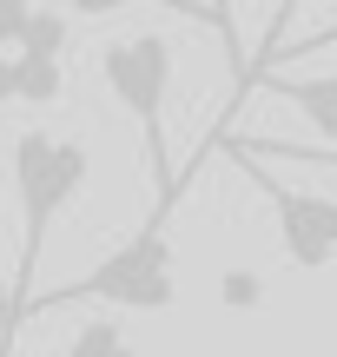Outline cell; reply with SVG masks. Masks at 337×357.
I'll return each instance as SVG.
<instances>
[{
  "mask_svg": "<svg viewBox=\"0 0 337 357\" xmlns=\"http://www.w3.org/2000/svg\"><path fill=\"white\" fill-rule=\"evenodd\" d=\"M179 298V278H172V212H146V225L132 231L126 245L100 258L86 278L60 284V291H40L33 305L20 311L26 318H47V311H66V305H113V311H166Z\"/></svg>",
  "mask_w": 337,
  "mask_h": 357,
  "instance_id": "7a4b0ae2",
  "label": "cell"
},
{
  "mask_svg": "<svg viewBox=\"0 0 337 357\" xmlns=\"http://www.w3.org/2000/svg\"><path fill=\"white\" fill-rule=\"evenodd\" d=\"M0 324H7V212H0Z\"/></svg>",
  "mask_w": 337,
  "mask_h": 357,
  "instance_id": "8fae6325",
  "label": "cell"
},
{
  "mask_svg": "<svg viewBox=\"0 0 337 357\" xmlns=\"http://www.w3.org/2000/svg\"><path fill=\"white\" fill-rule=\"evenodd\" d=\"M219 298H225L232 311H251V305L265 298V278H258V271H225V278H219Z\"/></svg>",
  "mask_w": 337,
  "mask_h": 357,
  "instance_id": "ba28073f",
  "label": "cell"
},
{
  "mask_svg": "<svg viewBox=\"0 0 337 357\" xmlns=\"http://www.w3.org/2000/svg\"><path fill=\"white\" fill-rule=\"evenodd\" d=\"M93 178V153L79 139H60V132H20L13 139V192H20V265H13L7 284V324H0V357H13L20 344V311L33 305V271L40 252L53 238V218L86 192Z\"/></svg>",
  "mask_w": 337,
  "mask_h": 357,
  "instance_id": "6da1fadb",
  "label": "cell"
},
{
  "mask_svg": "<svg viewBox=\"0 0 337 357\" xmlns=\"http://www.w3.org/2000/svg\"><path fill=\"white\" fill-rule=\"evenodd\" d=\"M225 153H232V159H251V166H258V159H298V166H331V172H337V153H318V146H285V139H232Z\"/></svg>",
  "mask_w": 337,
  "mask_h": 357,
  "instance_id": "52a82bcc",
  "label": "cell"
},
{
  "mask_svg": "<svg viewBox=\"0 0 337 357\" xmlns=\"http://www.w3.org/2000/svg\"><path fill=\"white\" fill-rule=\"evenodd\" d=\"M232 166L265 185V199H272V212H278V245L291 252V265L298 271H324L337 258V199L331 192L285 185V178H272L265 166H251V159H232Z\"/></svg>",
  "mask_w": 337,
  "mask_h": 357,
  "instance_id": "277c9868",
  "label": "cell"
},
{
  "mask_svg": "<svg viewBox=\"0 0 337 357\" xmlns=\"http://www.w3.org/2000/svg\"><path fill=\"white\" fill-rule=\"evenodd\" d=\"M7 100H13V47L0 40V106H7Z\"/></svg>",
  "mask_w": 337,
  "mask_h": 357,
  "instance_id": "30bf717a",
  "label": "cell"
},
{
  "mask_svg": "<svg viewBox=\"0 0 337 357\" xmlns=\"http://www.w3.org/2000/svg\"><path fill=\"white\" fill-rule=\"evenodd\" d=\"M66 357H139V351H132V337L113 318H86L73 331V344H66Z\"/></svg>",
  "mask_w": 337,
  "mask_h": 357,
  "instance_id": "8992f818",
  "label": "cell"
},
{
  "mask_svg": "<svg viewBox=\"0 0 337 357\" xmlns=\"http://www.w3.org/2000/svg\"><path fill=\"white\" fill-rule=\"evenodd\" d=\"M324 47H337V13H331L324 26H318L311 40H298V47H285V53H272V60H265L258 73H278V60H291V53H324ZM258 73H251V79H258Z\"/></svg>",
  "mask_w": 337,
  "mask_h": 357,
  "instance_id": "9c48e42d",
  "label": "cell"
},
{
  "mask_svg": "<svg viewBox=\"0 0 337 357\" xmlns=\"http://www.w3.org/2000/svg\"><path fill=\"white\" fill-rule=\"evenodd\" d=\"M172 53L166 33H119L100 47V79L146 132V172H152V205L159 212H179V178H172V153H166V93H172Z\"/></svg>",
  "mask_w": 337,
  "mask_h": 357,
  "instance_id": "3957f363",
  "label": "cell"
},
{
  "mask_svg": "<svg viewBox=\"0 0 337 357\" xmlns=\"http://www.w3.org/2000/svg\"><path fill=\"white\" fill-rule=\"evenodd\" d=\"M258 86L278 93V100H291L331 139V153H337V73H311V79H298V73H258V79H251V93H258Z\"/></svg>",
  "mask_w": 337,
  "mask_h": 357,
  "instance_id": "5b68a950",
  "label": "cell"
}]
</instances>
